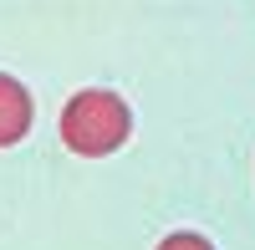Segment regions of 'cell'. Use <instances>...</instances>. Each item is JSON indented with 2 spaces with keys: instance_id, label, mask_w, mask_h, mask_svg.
<instances>
[{
  "instance_id": "cell-1",
  "label": "cell",
  "mask_w": 255,
  "mask_h": 250,
  "mask_svg": "<svg viewBox=\"0 0 255 250\" xmlns=\"http://www.w3.org/2000/svg\"><path fill=\"white\" fill-rule=\"evenodd\" d=\"M133 133V113L118 92H77L61 108V143L82 158H102L128 143Z\"/></svg>"
},
{
  "instance_id": "cell-3",
  "label": "cell",
  "mask_w": 255,
  "mask_h": 250,
  "mask_svg": "<svg viewBox=\"0 0 255 250\" xmlns=\"http://www.w3.org/2000/svg\"><path fill=\"white\" fill-rule=\"evenodd\" d=\"M158 250H215V245H209L204 235H194V230H179V235H168Z\"/></svg>"
},
{
  "instance_id": "cell-2",
  "label": "cell",
  "mask_w": 255,
  "mask_h": 250,
  "mask_svg": "<svg viewBox=\"0 0 255 250\" xmlns=\"http://www.w3.org/2000/svg\"><path fill=\"white\" fill-rule=\"evenodd\" d=\"M26 128H31V97H26V87H20L15 77L0 72V148L20 143Z\"/></svg>"
}]
</instances>
